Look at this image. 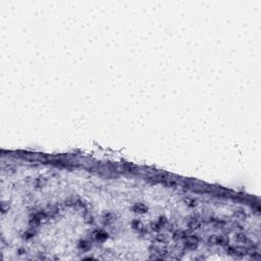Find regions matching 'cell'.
<instances>
[{
  "label": "cell",
  "mask_w": 261,
  "mask_h": 261,
  "mask_svg": "<svg viewBox=\"0 0 261 261\" xmlns=\"http://www.w3.org/2000/svg\"><path fill=\"white\" fill-rule=\"evenodd\" d=\"M197 244H198V240L195 237H188V240L186 241V246L190 249L196 248Z\"/></svg>",
  "instance_id": "2"
},
{
  "label": "cell",
  "mask_w": 261,
  "mask_h": 261,
  "mask_svg": "<svg viewBox=\"0 0 261 261\" xmlns=\"http://www.w3.org/2000/svg\"><path fill=\"white\" fill-rule=\"evenodd\" d=\"M209 243L225 246L229 243V239L226 237H222V236H211L209 238Z\"/></svg>",
  "instance_id": "1"
},
{
  "label": "cell",
  "mask_w": 261,
  "mask_h": 261,
  "mask_svg": "<svg viewBox=\"0 0 261 261\" xmlns=\"http://www.w3.org/2000/svg\"><path fill=\"white\" fill-rule=\"evenodd\" d=\"M189 226L192 230L199 229V227L201 226V222H200V220H198V219H191L190 222H189Z\"/></svg>",
  "instance_id": "3"
}]
</instances>
